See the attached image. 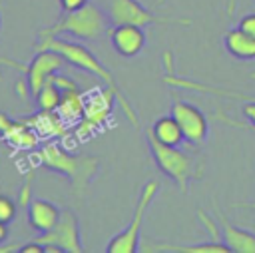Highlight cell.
<instances>
[{
  "label": "cell",
  "instance_id": "cell-1",
  "mask_svg": "<svg viewBox=\"0 0 255 253\" xmlns=\"http://www.w3.org/2000/svg\"><path fill=\"white\" fill-rule=\"evenodd\" d=\"M36 50H54V52H58V54L66 60V64H70V66H74V68H78V70H84V72L96 76L98 80H102V82L106 84V88H110V90L116 94L118 104H120L122 112L126 114V118L129 120V124L135 126V127L139 126V122H137V114L133 112L131 104H129L128 98L124 96L122 88L118 86V82H116L112 70H110L104 62H100L98 56H96L90 48H86V46L80 44V42L68 40V38L46 36V38H40Z\"/></svg>",
  "mask_w": 255,
  "mask_h": 253
},
{
  "label": "cell",
  "instance_id": "cell-2",
  "mask_svg": "<svg viewBox=\"0 0 255 253\" xmlns=\"http://www.w3.org/2000/svg\"><path fill=\"white\" fill-rule=\"evenodd\" d=\"M36 161H38V165L66 177L72 185V191L78 195H82L90 187V183L94 181V177L100 171V157L70 153L54 141L38 145Z\"/></svg>",
  "mask_w": 255,
  "mask_h": 253
},
{
  "label": "cell",
  "instance_id": "cell-3",
  "mask_svg": "<svg viewBox=\"0 0 255 253\" xmlns=\"http://www.w3.org/2000/svg\"><path fill=\"white\" fill-rule=\"evenodd\" d=\"M145 141L149 147V153L157 165V169L167 175L181 193L189 191V185L193 181H201L203 177V169L205 163L199 155L195 153H187L183 149H179V145H167L161 143L159 139H155L151 135V131H145Z\"/></svg>",
  "mask_w": 255,
  "mask_h": 253
},
{
  "label": "cell",
  "instance_id": "cell-4",
  "mask_svg": "<svg viewBox=\"0 0 255 253\" xmlns=\"http://www.w3.org/2000/svg\"><path fill=\"white\" fill-rule=\"evenodd\" d=\"M108 16L96 4L88 2L74 12H64V16H60L54 24L40 30L38 38L70 36L76 40H100L108 32Z\"/></svg>",
  "mask_w": 255,
  "mask_h": 253
},
{
  "label": "cell",
  "instance_id": "cell-5",
  "mask_svg": "<svg viewBox=\"0 0 255 253\" xmlns=\"http://www.w3.org/2000/svg\"><path fill=\"white\" fill-rule=\"evenodd\" d=\"M159 191V181L157 179H147L145 185L139 191V197L135 201V209L131 215V221L118 233L114 235L108 245H106V253H137L139 251V235H141V223L145 217L147 207L151 205L153 197Z\"/></svg>",
  "mask_w": 255,
  "mask_h": 253
},
{
  "label": "cell",
  "instance_id": "cell-6",
  "mask_svg": "<svg viewBox=\"0 0 255 253\" xmlns=\"http://www.w3.org/2000/svg\"><path fill=\"white\" fill-rule=\"evenodd\" d=\"M108 20L110 24H133V26H151V24H183L187 26L189 20L181 18H165L149 8H145L139 0H108Z\"/></svg>",
  "mask_w": 255,
  "mask_h": 253
},
{
  "label": "cell",
  "instance_id": "cell-7",
  "mask_svg": "<svg viewBox=\"0 0 255 253\" xmlns=\"http://www.w3.org/2000/svg\"><path fill=\"white\" fill-rule=\"evenodd\" d=\"M116 102H118V98L110 88L94 90L86 100V110H84L82 120L78 122L76 135L78 137H88V135L100 131L102 127H106V124L112 120Z\"/></svg>",
  "mask_w": 255,
  "mask_h": 253
},
{
  "label": "cell",
  "instance_id": "cell-8",
  "mask_svg": "<svg viewBox=\"0 0 255 253\" xmlns=\"http://www.w3.org/2000/svg\"><path fill=\"white\" fill-rule=\"evenodd\" d=\"M36 241L42 245H56V247H60L62 253H82L84 251L80 223L72 209H62L58 223L50 231L38 233Z\"/></svg>",
  "mask_w": 255,
  "mask_h": 253
},
{
  "label": "cell",
  "instance_id": "cell-9",
  "mask_svg": "<svg viewBox=\"0 0 255 253\" xmlns=\"http://www.w3.org/2000/svg\"><path fill=\"white\" fill-rule=\"evenodd\" d=\"M171 116L177 120L181 131H183V137L189 145H201L207 139L209 122L197 106L183 102V100H173L171 102Z\"/></svg>",
  "mask_w": 255,
  "mask_h": 253
},
{
  "label": "cell",
  "instance_id": "cell-10",
  "mask_svg": "<svg viewBox=\"0 0 255 253\" xmlns=\"http://www.w3.org/2000/svg\"><path fill=\"white\" fill-rule=\"evenodd\" d=\"M66 60L54 52V50H38L36 56L32 58V62L28 64L26 68V80H28V86H30V94L36 96L40 92V88L56 74L64 68Z\"/></svg>",
  "mask_w": 255,
  "mask_h": 253
},
{
  "label": "cell",
  "instance_id": "cell-11",
  "mask_svg": "<svg viewBox=\"0 0 255 253\" xmlns=\"http://www.w3.org/2000/svg\"><path fill=\"white\" fill-rule=\"evenodd\" d=\"M110 42L114 50L124 58H133L145 48V32L133 24H114L110 30Z\"/></svg>",
  "mask_w": 255,
  "mask_h": 253
},
{
  "label": "cell",
  "instance_id": "cell-12",
  "mask_svg": "<svg viewBox=\"0 0 255 253\" xmlns=\"http://www.w3.org/2000/svg\"><path fill=\"white\" fill-rule=\"evenodd\" d=\"M26 213H28L30 227L36 233H46L58 223V219L62 215V209L58 205H54L52 201H48V199L32 197L30 203L26 205Z\"/></svg>",
  "mask_w": 255,
  "mask_h": 253
},
{
  "label": "cell",
  "instance_id": "cell-13",
  "mask_svg": "<svg viewBox=\"0 0 255 253\" xmlns=\"http://www.w3.org/2000/svg\"><path fill=\"white\" fill-rule=\"evenodd\" d=\"M215 213L221 221V241L229 247V251H233V253H255V233L229 223V219L219 209H215Z\"/></svg>",
  "mask_w": 255,
  "mask_h": 253
},
{
  "label": "cell",
  "instance_id": "cell-14",
  "mask_svg": "<svg viewBox=\"0 0 255 253\" xmlns=\"http://www.w3.org/2000/svg\"><path fill=\"white\" fill-rule=\"evenodd\" d=\"M0 137L14 149H38L40 145V133L22 118L16 120V124L8 131H4Z\"/></svg>",
  "mask_w": 255,
  "mask_h": 253
},
{
  "label": "cell",
  "instance_id": "cell-15",
  "mask_svg": "<svg viewBox=\"0 0 255 253\" xmlns=\"http://www.w3.org/2000/svg\"><path fill=\"white\" fill-rule=\"evenodd\" d=\"M26 124H30L40 135H66L68 124L58 116V112H44L38 110L32 116L22 118Z\"/></svg>",
  "mask_w": 255,
  "mask_h": 253
},
{
  "label": "cell",
  "instance_id": "cell-16",
  "mask_svg": "<svg viewBox=\"0 0 255 253\" xmlns=\"http://www.w3.org/2000/svg\"><path fill=\"white\" fill-rule=\"evenodd\" d=\"M227 52L237 60H255V38L247 36L239 28H231L223 36Z\"/></svg>",
  "mask_w": 255,
  "mask_h": 253
},
{
  "label": "cell",
  "instance_id": "cell-17",
  "mask_svg": "<svg viewBox=\"0 0 255 253\" xmlns=\"http://www.w3.org/2000/svg\"><path fill=\"white\" fill-rule=\"evenodd\" d=\"M149 131H151V135H153L155 139H159L161 143H167V145H181V143L185 141L179 124H177V120H175L171 114L157 118V120L151 124Z\"/></svg>",
  "mask_w": 255,
  "mask_h": 253
},
{
  "label": "cell",
  "instance_id": "cell-18",
  "mask_svg": "<svg viewBox=\"0 0 255 253\" xmlns=\"http://www.w3.org/2000/svg\"><path fill=\"white\" fill-rule=\"evenodd\" d=\"M84 110H86V100L84 96L80 94V90H68V92H62V100H60V106H58V116L70 126V124H78L84 116Z\"/></svg>",
  "mask_w": 255,
  "mask_h": 253
},
{
  "label": "cell",
  "instance_id": "cell-19",
  "mask_svg": "<svg viewBox=\"0 0 255 253\" xmlns=\"http://www.w3.org/2000/svg\"><path fill=\"white\" fill-rule=\"evenodd\" d=\"M149 251H167V253H231L223 241L211 239L209 243L197 245H153Z\"/></svg>",
  "mask_w": 255,
  "mask_h": 253
},
{
  "label": "cell",
  "instance_id": "cell-20",
  "mask_svg": "<svg viewBox=\"0 0 255 253\" xmlns=\"http://www.w3.org/2000/svg\"><path fill=\"white\" fill-rule=\"evenodd\" d=\"M60 100H62V90L52 80H48L40 88V92L34 96L36 108L38 110H44V112H56L58 106H60Z\"/></svg>",
  "mask_w": 255,
  "mask_h": 253
},
{
  "label": "cell",
  "instance_id": "cell-21",
  "mask_svg": "<svg viewBox=\"0 0 255 253\" xmlns=\"http://www.w3.org/2000/svg\"><path fill=\"white\" fill-rule=\"evenodd\" d=\"M241 112H243V116H245V120H247L249 124H241V122L231 120L223 110H217V112H215V120H219V122H223V124H227V126H231V127L255 131V98L249 100V102H245V104L241 106Z\"/></svg>",
  "mask_w": 255,
  "mask_h": 253
},
{
  "label": "cell",
  "instance_id": "cell-22",
  "mask_svg": "<svg viewBox=\"0 0 255 253\" xmlns=\"http://www.w3.org/2000/svg\"><path fill=\"white\" fill-rule=\"evenodd\" d=\"M16 209H18V205L12 197L0 195V221H4V223L14 221L16 219Z\"/></svg>",
  "mask_w": 255,
  "mask_h": 253
},
{
  "label": "cell",
  "instance_id": "cell-23",
  "mask_svg": "<svg viewBox=\"0 0 255 253\" xmlns=\"http://www.w3.org/2000/svg\"><path fill=\"white\" fill-rule=\"evenodd\" d=\"M197 217H199V221L207 227V231H209V235H211V239H215V241H221V227H217L215 225V221L203 211V209H199L197 211Z\"/></svg>",
  "mask_w": 255,
  "mask_h": 253
},
{
  "label": "cell",
  "instance_id": "cell-24",
  "mask_svg": "<svg viewBox=\"0 0 255 253\" xmlns=\"http://www.w3.org/2000/svg\"><path fill=\"white\" fill-rule=\"evenodd\" d=\"M32 179H34V171H28L26 173V179H24V185L20 189V195H18V205L26 209V205L30 203V189H32Z\"/></svg>",
  "mask_w": 255,
  "mask_h": 253
},
{
  "label": "cell",
  "instance_id": "cell-25",
  "mask_svg": "<svg viewBox=\"0 0 255 253\" xmlns=\"http://www.w3.org/2000/svg\"><path fill=\"white\" fill-rule=\"evenodd\" d=\"M62 92H68V90H80L78 88V84L72 80V78H68V76H64V74H60V72H56L52 78H50Z\"/></svg>",
  "mask_w": 255,
  "mask_h": 253
},
{
  "label": "cell",
  "instance_id": "cell-26",
  "mask_svg": "<svg viewBox=\"0 0 255 253\" xmlns=\"http://www.w3.org/2000/svg\"><path fill=\"white\" fill-rule=\"evenodd\" d=\"M237 28H239L241 32H245L247 36L255 38V12H253V14H245V16L239 20Z\"/></svg>",
  "mask_w": 255,
  "mask_h": 253
},
{
  "label": "cell",
  "instance_id": "cell-27",
  "mask_svg": "<svg viewBox=\"0 0 255 253\" xmlns=\"http://www.w3.org/2000/svg\"><path fill=\"white\" fill-rule=\"evenodd\" d=\"M0 68H14V70H20V72H26L28 64H22V62L12 60L8 56H0ZM0 82H2V74H0Z\"/></svg>",
  "mask_w": 255,
  "mask_h": 253
},
{
  "label": "cell",
  "instance_id": "cell-28",
  "mask_svg": "<svg viewBox=\"0 0 255 253\" xmlns=\"http://www.w3.org/2000/svg\"><path fill=\"white\" fill-rule=\"evenodd\" d=\"M60 6H62V12H74L82 6H86L90 0H58Z\"/></svg>",
  "mask_w": 255,
  "mask_h": 253
},
{
  "label": "cell",
  "instance_id": "cell-29",
  "mask_svg": "<svg viewBox=\"0 0 255 253\" xmlns=\"http://www.w3.org/2000/svg\"><path fill=\"white\" fill-rule=\"evenodd\" d=\"M18 251H20V253H44V245L34 239V241L24 243V245L20 243V249H18Z\"/></svg>",
  "mask_w": 255,
  "mask_h": 253
},
{
  "label": "cell",
  "instance_id": "cell-30",
  "mask_svg": "<svg viewBox=\"0 0 255 253\" xmlns=\"http://www.w3.org/2000/svg\"><path fill=\"white\" fill-rule=\"evenodd\" d=\"M14 124H16V120H14V118H10L8 114L0 112V135H2L4 131H8V129H10Z\"/></svg>",
  "mask_w": 255,
  "mask_h": 253
},
{
  "label": "cell",
  "instance_id": "cell-31",
  "mask_svg": "<svg viewBox=\"0 0 255 253\" xmlns=\"http://www.w3.org/2000/svg\"><path fill=\"white\" fill-rule=\"evenodd\" d=\"M16 90H18V96H20V98H26V96L30 94V86H28V80H22V78H20V80L16 82Z\"/></svg>",
  "mask_w": 255,
  "mask_h": 253
},
{
  "label": "cell",
  "instance_id": "cell-32",
  "mask_svg": "<svg viewBox=\"0 0 255 253\" xmlns=\"http://www.w3.org/2000/svg\"><path fill=\"white\" fill-rule=\"evenodd\" d=\"M8 239V223L0 221V243H4Z\"/></svg>",
  "mask_w": 255,
  "mask_h": 253
},
{
  "label": "cell",
  "instance_id": "cell-33",
  "mask_svg": "<svg viewBox=\"0 0 255 253\" xmlns=\"http://www.w3.org/2000/svg\"><path fill=\"white\" fill-rule=\"evenodd\" d=\"M235 6H237V0H229V2H227V14H229V16H233Z\"/></svg>",
  "mask_w": 255,
  "mask_h": 253
},
{
  "label": "cell",
  "instance_id": "cell-34",
  "mask_svg": "<svg viewBox=\"0 0 255 253\" xmlns=\"http://www.w3.org/2000/svg\"><path fill=\"white\" fill-rule=\"evenodd\" d=\"M243 205H247V207H253V209H255V203H243Z\"/></svg>",
  "mask_w": 255,
  "mask_h": 253
},
{
  "label": "cell",
  "instance_id": "cell-35",
  "mask_svg": "<svg viewBox=\"0 0 255 253\" xmlns=\"http://www.w3.org/2000/svg\"><path fill=\"white\" fill-rule=\"evenodd\" d=\"M251 80H255V74H251Z\"/></svg>",
  "mask_w": 255,
  "mask_h": 253
},
{
  "label": "cell",
  "instance_id": "cell-36",
  "mask_svg": "<svg viewBox=\"0 0 255 253\" xmlns=\"http://www.w3.org/2000/svg\"><path fill=\"white\" fill-rule=\"evenodd\" d=\"M0 26H2V16H0Z\"/></svg>",
  "mask_w": 255,
  "mask_h": 253
}]
</instances>
